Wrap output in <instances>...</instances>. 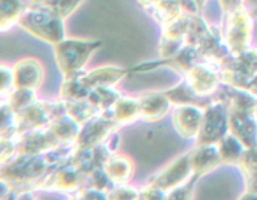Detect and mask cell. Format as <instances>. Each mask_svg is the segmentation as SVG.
Wrapping results in <instances>:
<instances>
[{"mask_svg": "<svg viewBox=\"0 0 257 200\" xmlns=\"http://www.w3.org/2000/svg\"><path fill=\"white\" fill-rule=\"evenodd\" d=\"M204 109L195 105H180L173 111V125L180 137L188 141L198 138L203 125Z\"/></svg>", "mask_w": 257, "mask_h": 200, "instance_id": "obj_13", "label": "cell"}, {"mask_svg": "<svg viewBox=\"0 0 257 200\" xmlns=\"http://www.w3.org/2000/svg\"><path fill=\"white\" fill-rule=\"evenodd\" d=\"M170 100L171 105L174 106H180V105H195L199 108L206 109L211 102L213 101L212 97H202L198 96L194 90L188 86V84L184 80L175 85L173 89L165 90L163 92Z\"/></svg>", "mask_w": 257, "mask_h": 200, "instance_id": "obj_21", "label": "cell"}, {"mask_svg": "<svg viewBox=\"0 0 257 200\" xmlns=\"http://www.w3.org/2000/svg\"><path fill=\"white\" fill-rule=\"evenodd\" d=\"M30 4L26 0H2V32H7L26 12Z\"/></svg>", "mask_w": 257, "mask_h": 200, "instance_id": "obj_25", "label": "cell"}, {"mask_svg": "<svg viewBox=\"0 0 257 200\" xmlns=\"http://www.w3.org/2000/svg\"><path fill=\"white\" fill-rule=\"evenodd\" d=\"M102 114L114 121L118 126L134 123L141 119V106L138 98L122 96L109 110L103 111Z\"/></svg>", "mask_w": 257, "mask_h": 200, "instance_id": "obj_20", "label": "cell"}, {"mask_svg": "<svg viewBox=\"0 0 257 200\" xmlns=\"http://www.w3.org/2000/svg\"><path fill=\"white\" fill-rule=\"evenodd\" d=\"M146 11L159 26L163 27L179 18L180 15H183L184 12H187V10L182 0H162L146 8Z\"/></svg>", "mask_w": 257, "mask_h": 200, "instance_id": "obj_22", "label": "cell"}, {"mask_svg": "<svg viewBox=\"0 0 257 200\" xmlns=\"http://www.w3.org/2000/svg\"><path fill=\"white\" fill-rule=\"evenodd\" d=\"M141 106V119L146 122H157L169 113L173 106L163 92H147L137 96Z\"/></svg>", "mask_w": 257, "mask_h": 200, "instance_id": "obj_18", "label": "cell"}, {"mask_svg": "<svg viewBox=\"0 0 257 200\" xmlns=\"http://www.w3.org/2000/svg\"><path fill=\"white\" fill-rule=\"evenodd\" d=\"M37 100H39V97H37L36 90L15 88V89L10 93V96L4 101H2V102H7L14 109L16 114H19L23 110H26L28 106H31L33 102H36Z\"/></svg>", "mask_w": 257, "mask_h": 200, "instance_id": "obj_29", "label": "cell"}, {"mask_svg": "<svg viewBox=\"0 0 257 200\" xmlns=\"http://www.w3.org/2000/svg\"><path fill=\"white\" fill-rule=\"evenodd\" d=\"M257 74V49L239 55H229L220 63L221 84L245 90L248 82Z\"/></svg>", "mask_w": 257, "mask_h": 200, "instance_id": "obj_5", "label": "cell"}, {"mask_svg": "<svg viewBox=\"0 0 257 200\" xmlns=\"http://www.w3.org/2000/svg\"><path fill=\"white\" fill-rule=\"evenodd\" d=\"M48 129L59 141L60 145H74L81 130V125L66 113L59 118L53 119Z\"/></svg>", "mask_w": 257, "mask_h": 200, "instance_id": "obj_23", "label": "cell"}, {"mask_svg": "<svg viewBox=\"0 0 257 200\" xmlns=\"http://www.w3.org/2000/svg\"><path fill=\"white\" fill-rule=\"evenodd\" d=\"M254 117H256L257 119V104H256V108H254Z\"/></svg>", "mask_w": 257, "mask_h": 200, "instance_id": "obj_43", "label": "cell"}, {"mask_svg": "<svg viewBox=\"0 0 257 200\" xmlns=\"http://www.w3.org/2000/svg\"><path fill=\"white\" fill-rule=\"evenodd\" d=\"M118 127L119 126L117 123L110 118H107L106 115H97L81 126L74 146L76 148H89L102 145L109 138V135Z\"/></svg>", "mask_w": 257, "mask_h": 200, "instance_id": "obj_12", "label": "cell"}, {"mask_svg": "<svg viewBox=\"0 0 257 200\" xmlns=\"http://www.w3.org/2000/svg\"><path fill=\"white\" fill-rule=\"evenodd\" d=\"M14 85L23 89L39 90L44 82V67L35 57H26L19 60L12 67Z\"/></svg>", "mask_w": 257, "mask_h": 200, "instance_id": "obj_15", "label": "cell"}, {"mask_svg": "<svg viewBox=\"0 0 257 200\" xmlns=\"http://www.w3.org/2000/svg\"><path fill=\"white\" fill-rule=\"evenodd\" d=\"M239 168L241 170L245 180L257 176V147L245 148L239 162Z\"/></svg>", "mask_w": 257, "mask_h": 200, "instance_id": "obj_31", "label": "cell"}, {"mask_svg": "<svg viewBox=\"0 0 257 200\" xmlns=\"http://www.w3.org/2000/svg\"><path fill=\"white\" fill-rule=\"evenodd\" d=\"M245 90L257 98V74L254 76L253 78H252V80H250L249 82H248V85H246Z\"/></svg>", "mask_w": 257, "mask_h": 200, "instance_id": "obj_40", "label": "cell"}, {"mask_svg": "<svg viewBox=\"0 0 257 200\" xmlns=\"http://www.w3.org/2000/svg\"><path fill=\"white\" fill-rule=\"evenodd\" d=\"M216 146L219 148V152H220L223 164L239 166L240 158H241L242 152L245 151V147H244V145H242L241 142L235 135H232L228 131L224 137L217 142Z\"/></svg>", "mask_w": 257, "mask_h": 200, "instance_id": "obj_24", "label": "cell"}, {"mask_svg": "<svg viewBox=\"0 0 257 200\" xmlns=\"http://www.w3.org/2000/svg\"><path fill=\"white\" fill-rule=\"evenodd\" d=\"M72 199H109L107 191H102V189L94 188L90 185H82L81 188H78L74 193L70 195Z\"/></svg>", "mask_w": 257, "mask_h": 200, "instance_id": "obj_34", "label": "cell"}, {"mask_svg": "<svg viewBox=\"0 0 257 200\" xmlns=\"http://www.w3.org/2000/svg\"><path fill=\"white\" fill-rule=\"evenodd\" d=\"M66 104V113L72 117V118L78 122L82 126L84 123L90 121L92 118L97 115L102 114V111L96 108L94 105L90 104L88 100H80V101H65Z\"/></svg>", "mask_w": 257, "mask_h": 200, "instance_id": "obj_26", "label": "cell"}, {"mask_svg": "<svg viewBox=\"0 0 257 200\" xmlns=\"http://www.w3.org/2000/svg\"><path fill=\"white\" fill-rule=\"evenodd\" d=\"M254 15L244 4L223 16L220 34L231 55H239L250 49L253 39Z\"/></svg>", "mask_w": 257, "mask_h": 200, "instance_id": "obj_3", "label": "cell"}, {"mask_svg": "<svg viewBox=\"0 0 257 200\" xmlns=\"http://www.w3.org/2000/svg\"><path fill=\"white\" fill-rule=\"evenodd\" d=\"M53 167L48 163L45 155L16 154L12 159L2 163V182L12 187L18 193L24 189H33Z\"/></svg>", "mask_w": 257, "mask_h": 200, "instance_id": "obj_1", "label": "cell"}, {"mask_svg": "<svg viewBox=\"0 0 257 200\" xmlns=\"http://www.w3.org/2000/svg\"><path fill=\"white\" fill-rule=\"evenodd\" d=\"M122 96L123 94L118 89H115L114 86H102V88H96V89L90 90L86 100L103 113V111L109 110Z\"/></svg>", "mask_w": 257, "mask_h": 200, "instance_id": "obj_27", "label": "cell"}, {"mask_svg": "<svg viewBox=\"0 0 257 200\" xmlns=\"http://www.w3.org/2000/svg\"><path fill=\"white\" fill-rule=\"evenodd\" d=\"M15 89L14 85V72L12 67L2 65V101H4L10 96V93Z\"/></svg>", "mask_w": 257, "mask_h": 200, "instance_id": "obj_35", "label": "cell"}, {"mask_svg": "<svg viewBox=\"0 0 257 200\" xmlns=\"http://www.w3.org/2000/svg\"><path fill=\"white\" fill-rule=\"evenodd\" d=\"M190 163L192 172L202 178L216 170L223 164V160L216 145H196V147L190 151Z\"/></svg>", "mask_w": 257, "mask_h": 200, "instance_id": "obj_17", "label": "cell"}, {"mask_svg": "<svg viewBox=\"0 0 257 200\" xmlns=\"http://www.w3.org/2000/svg\"><path fill=\"white\" fill-rule=\"evenodd\" d=\"M86 172L76 164L68 163L51 170L35 187L36 191H49V192L74 193L78 188L85 185Z\"/></svg>", "mask_w": 257, "mask_h": 200, "instance_id": "obj_7", "label": "cell"}, {"mask_svg": "<svg viewBox=\"0 0 257 200\" xmlns=\"http://www.w3.org/2000/svg\"><path fill=\"white\" fill-rule=\"evenodd\" d=\"M140 199H167V192L162 191L161 188L146 183L145 187L140 188Z\"/></svg>", "mask_w": 257, "mask_h": 200, "instance_id": "obj_36", "label": "cell"}, {"mask_svg": "<svg viewBox=\"0 0 257 200\" xmlns=\"http://www.w3.org/2000/svg\"><path fill=\"white\" fill-rule=\"evenodd\" d=\"M134 68H118V67H101L90 72L80 74V78L88 90L102 88V86H115L122 78H125L128 73H134Z\"/></svg>", "mask_w": 257, "mask_h": 200, "instance_id": "obj_16", "label": "cell"}, {"mask_svg": "<svg viewBox=\"0 0 257 200\" xmlns=\"http://www.w3.org/2000/svg\"><path fill=\"white\" fill-rule=\"evenodd\" d=\"M228 131L235 135L245 148L257 147V119L254 113L229 110Z\"/></svg>", "mask_w": 257, "mask_h": 200, "instance_id": "obj_14", "label": "cell"}, {"mask_svg": "<svg viewBox=\"0 0 257 200\" xmlns=\"http://www.w3.org/2000/svg\"><path fill=\"white\" fill-rule=\"evenodd\" d=\"M103 170L113 184H128L136 174V164L126 154L114 152L106 159Z\"/></svg>", "mask_w": 257, "mask_h": 200, "instance_id": "obj_19", "label": "cell"}, {"mask_svg": "<svg viewBox=\"0 0 257 200\" xmlns=\"http://www.w3.org/2000/svg\"><path fill=\"white\" fill-rule=\"evenodd\" d=\"M140 2V4L142 6V7L146 10V8L151 7L153 4L158 3V2H162V0H138ZM183 2V4L186 6V10H187V12H191V14H195V12H199L198 8H196V6H195V3L192 2V0H182Z\"/></svg>", "mask_w": 257, "mask_h": 200, "instance_id": "obj_37", "label": "cell"}, {"mask_svg": "<svg viewBox=\"0 0 257 200\" xmlns=\"http://www.w3.org/2000/svg\"><path fill=\"white\" fill-rule=\"evenodd\" d=\"M195 3V6H196V8H198L199 12L203 11V8H204V6H206V2L207 0H192Z\"/></svg>", "mask_w": 257, "mask_h": 200, "instance_id": "obj_41", "label": "cell"}, {"mask_svg": "<svg viewBox=\"0 0 257 200\" xmlns=\"http://www.w3.org/2000/svg\"><path fill=\"white\" fill-rule=\"evenodd\" d=\"M19 26L32 36L51 45H56L66 37L64 19L37 6H28L19 20Z\"/></svg>", "mask_w": 257, "mask_h": 200, "instance_id": "obj_4", "label": "cell"}, {"mask_svg": "<svg viewBox=\"0 0 257 200\" xmlns=\"http://www.w3.org/2000/svg\"><path fill=\"white\" fill-rule=\"evenodd\" d=\"M109 199H140V189L130 187L128 184H113L107 191Z\"/></svg>", "mask_w": 257, "mask_h": 200, "instance_id": "obj_33", "label": "cell"}, {"mask_svg": "<svg viewBox=\"0 0 257 200\" xmlns=\"http://www.w3.org/2000/svg\"><path fill=\"white\" fill-rule=\"evenodd\" d=\"M53 47L56 64L60 72L64 78H70L82 73L92 56L102 47V41L65 37Z\"/></svg>", "mask_w": 257, "mask_h": 200, "instance_id": "obj_2", "label": "cell"}, {"mask_svg": "<svg viewBox=\"0 0 257 200\" xmlns=\"http://www.w3.org/2000/svg\"><path fill=\"white\" fill-rule=\"evenodd\" d=\"M190 14L184 12L175 20L162 27L161 39H159L158 52L162 60L171 59L183 48L187 37L188 23H190Z\"/></svg>", "mask_w": 257, "mask_h": 200, "instance_id": "obj_10", "label": "cell"}, {"mask_svg": "<svg viewBox=\"0 0 257 200\" xmlns=\"http://www.w3.org/2000/svg\"><path fill=\"white\" fill-rule=\"evenodd\" d=\"M88 88L82 84L78 76L70 78H64L63 84H61V89H60V98L64 101H80L86 100L89 96Z\"/></svg>", "mask_w": 257, "mask_h": 200, "instance_id": "obj_28", "label": "cell"}, {"mask_svg": "<svg viewBox=\"0 0 257 200\" xmlns=\"http://www.w3.org/2000/svg\"><path fill=\"white\" fill-rule=\"evenodd\" d=\"M245 192L241 199H257V176L249 180H245Z\"/></svg>", "mask_w": 257, "mask_h": 200, "instance_id": "obj_38", "label": "cell"}, {"mask_svg": "<svg viewBox=\"0 0 257 200\" xmlns=\"http://www.w3.org/2000/svg\"><path fill=\"white\" fill-rule=\"evenodd\" d=\"M192 175L194 172H192V167L190 163V151H188L183 155L178 156L177 159L167 164L163 170L150 176L146 183L155 185L162 191L169 193L170 191L188 182Z\"/></svg>", "mask_w": 257, "mask_h": 200, "instance_id": "obj_9", "label": "cell"}, {"mask_svg": "<svg viewBox=\"0 0 257 200\" xmlns=\"http://www.w3.org/2000/svg\"><path fill=\"white\" fill-rule=\"evenodd\" d=\"M26 2L30 4V6H35V4L44 3V2H47V0H26Z\"/></svg>", "mask_w": 257, "mask_h": 200, "instance_id": "obj_42", "label": "cell"}, {"mask_svg": "<svg viewBox=\"0 0 257 200\" xmlns=\"http://www.w3.org/2000/svg\"><path fill=\"white\" fill-rule=\"evenodd\" d=\"M85 0H47L41 4H35L37 7L44 8L47 11L55 14L56 16L64 19L69 18Z\"/></svg>", "mask_w": 257, "mask_h": 200, "instance_id": "obj_30", "label": "cell"}, {"mask_svg": "<svg viewBox=\"0 0 257 200\" xmlns=\"http://www.w3.org/2000/svg\"><path fill=\"white\" fill-rule=\"evenodd\" d=\"M229 109L224 101L213 96V101L204 109L203 125L196 145H216L228 133Z\"/></svg>", "mask_w": 257, "mask_h": 200, "instance_id": "obj_6", "label": "cell"}, {"mask_svg": "<svg viewBox=\"0 0 257 200\" xmlns=\"http://www.w3.org/2000/svg\"><path fill=\"white\" fill-rule=\"evenodd\" d=\"M16 152L27 155H45L60 145L49 129L27 130L15 138Z\"/></svg>", "mask_w": 257, "mask_h": 200, "instance_id": "obj_11", "label": "cell"}, {"mask_svg": "<svg viewBox=\"0 0 257 200\" xmlns=\"http://www.w3.org/2000/svg\"><path fill=\"white\" fill-rule=\"evenodd\" d=\"M219 4H220L223 14H225V12L233 11L236 8H239L240 6H242L244 0H219Z\"/></svg>", "mask_w": 257, "mask_h": 200, "instance_id": "obj_39", "label": "cell"}, {"mask_svg": "<svg viewBox=\"0 0 257 200\" xmlns=\"http://www.w3.org/2000/svg\"><path fill=\"white\" fill-rule=\"evenodd\" d=\"M183 80L198 96L212 97L221 85L220 65L203 61L183 74Z\"/></svg>", "mask_w": 257, "mask_h": 200, "instance_id": "obj_8", "label": "cell"}, {"mask_svg": "<svg viewBox=\"0 0 257 200\" xmlns=\"http://www.w3.org/2000/svg\"><path fill=\"white\" fill-rule=\"evenodd\" d=\"M198 175H192L188 182H186L184 184L179 185L173 191H170L167 193V199H174V200H188L194 197V188L196 182L199 180Z\"/></svg>", "mask_w": 257, "mask_h": 200, "instance_id": "obj_32", "label": "cell"}]
</instances>
